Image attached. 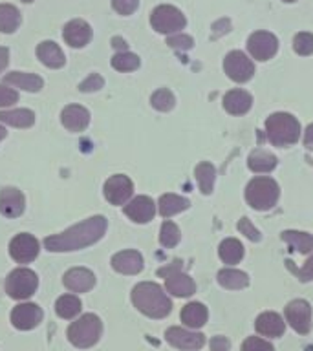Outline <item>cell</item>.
I'll list each match as a JSON object with an SVG mask.
<instances>
[{
	"instance_id": "6da1fadb",
	"label": "cell",
	"mask_w": 313,
	"mask_h": 351,
	"mask_svg": "<svg viewBox=\"0 0 313 351\" xmlns=\"http://www.w3.org/2000/svg\"><path fill=\"white\" fill-rule=\"evenodd\" d=\"M106 232V218L104 216H92L81 223L73 225L60 234L48 236L44 240V247L49 252H68L79 251L88 245H93Z\"/></svg>"
},
{
	"instance_id": "7a4b0ae2",
	"label": "cell",
	"mask_w": 313,
	"mask_h": 351,
	"mask_svg": "<svg viewBox=\"0 0 313 351\" xmlns=\"http://www.w3.org/2000/svg\"><path fill=\"white\" fill-rule=\"evenodd\" d=\"M132 304L137 311L150 318H165L172 309V302L154 282H141L132 289Z\"/></svg>"
},
{
	"instance_id": "3957f363",
	"label": "cell",
	"mask_w": 313,
	"mask_h": 351,
	"mask_svg": "<svg viewBox=\"0 0 313 351\" xmlns=\"http://www.w3.org/2000/svg\"><path fill=\"white\" fill-rule=\"evenodd\" d=\"M266 134L275 147H291L301 137V125L291 114L279 112L266 119Z\"/></svg>"
},
{
	"instance_id": "277c9868",
	"label": "cell",
	"mask_w": 313,
	"mask_h": 351,
	"mask_svg": "<svg viewBox=\"0 0 313 351\" xmlns=\"http://www.w3.org/2000/svg\"><path fill=\"white\" fill-rule=\"evenodd\" d=\"M101 333H103V324H101V318L93 313H86L82 315L81 318H77L76 322L70 324V328L66 331L68 335V340L76 348H81V350H86V348H92L99 342L101 339Z\"/></svg>"
},
{
	"instance_id": "5b68a950",
	"label": "cell",
	"mask_w": 313,
	"mask_h": 351,
	"mask_svg": "<svg viewBox=\"0 0 313 351\" xmlns=\"http://www.w3.org/2000/svg\"><path fill=\"white\" fill-rule=\"evenodd\" d=\"M280 189L279 183L271 178H255L249 181L246 189V199L257 210H269L279 202Z\"/></svg>"
},
{
	"instance_id": "8992f818",
	"label": "cell",
	"mask_w": 313,
	"mask_h": 351,
	"mask_svg": "<svg viewBox=\"0 0 313 351\" xmlns=\"http://www.w3.org/2000/svg\"><path fill=\"white\" fill-rule=\"evenodd\" d=\"M159 276L165 278V289L169 291L170 295L181 296V298H187L196 293V284L194 280L189 276V274L181 273V262L180 260H174V262L167 265V267L159 269Z\"/></svg>"
},
{
	"instance_id": "52a82bcc",
	"label": "cell",
	"mask_w": 313,
	"mask_h": 351,
	"mask_svg": "<svg viewBox=\"0 0 313 351\" xmlns=\"http://www.w3.org/2000/svg\"><path fill=\"white\" fill-rule=\"evenodd\" d=\"M37 287L38 278L32 269L19 267L11 271L5 278V293L15 300H26L32 295H35Z\"/></svg>"
},
{
	"instance_id": "ba28073f",
	"label": "cell",
	"mask_w": 313,
	"mask_h": 351,
	"mask_svg": "<svg viewBox=\"0 0 313 351\" xmlns=\"http://www.w3.org/2000/svg\"><path fill=\"white\" fill-rule=\"evenodd\" d=\"M150 24L159 33H174L183 29L187 24L185 16L178 8L169 4L158 5L150 15Z\"/></svg>"
},
{
	"instance_id": "9c48e42d",
	"label": "cell",
	"mask_w": 313,
	"mask_h": 351,
	"mask_svg": "<svg viewBox=\"0 0 313 351\" xmlns=\"http://www.w3.org/2000/svg\"><path fill=\"white\" fill-rule=\"evenodd\" d=\"M40 243L33 234L21 232L10 243V254L16 263H32L38 256Z\"/></svg>"
},
{
	"instance_id": "30bf717a",
	"label": "cell",
	"mask_w": 313,
	"mask_h": 351,
	"mask_svg": "<svg viewBox=\"0 0 313 351\" xmlns=\"http://www.w3.org/2000/svg\"><path fill=\"white\" fill-rule=\"evenodd\" d=\"M286 320L299 335H308L312 329V306L306 300H293L286 306Z\"/></svg>"
},
{
	"instance_id": "8fae6325",
	"label": "cell",
	"mask_w": 313,
	"mask_h": 351,
	"mask_svg": "<svg viewBox=\"0 0 313 351\" xmlns=\"http://www.w3.org/2000/svg\"><path fill=\"white\" fill-rule=\"evenodd\" d=\"M224 70L235 82H247L255 73V64L242 51H231L224 60Z\"/></svg>"
},
{
	"instance_id": "7c38bea8",
	"label": "cell",
	"mask_w": 313,
	"mask_h": 351,
	"mask_svg": "<svg viewBox=\"0 0 313 351\" xmlns=\"http://www.w3.org/2000/svg\"><path fill=\"white\" fill-rule=\"evenodd\" d=\"M44 313L43 309L37 306V304H19L16 307H13L11 311V324L15 326L16 329L21 331H30V329H35L38 324L43 322Z\"/></svg>"
},
{
	"instance_id": "4fadbf2b",
	"label": "cell",
	"mask_w": 313,
	"mask_h": 351,
	"mask_svg": "<svg viewBox=\"0 0 313 351\" xmlns=\"http://www.w3.org/2000/svg\"><path fill=\"white\" fill-rule=\"evenodd\" d=\"M104 197L108 199V203L112 205H125L128 199H130L132 192H134V183L130 181V178H126L123 174L112 176L110 180H106L104 183Z\"/></svg>"
},
{
	"instance_id": "5bb4252c",
	"label": "cell",
	"mask_w": 313,
	"mask_h": 351,
	"mask_svg": "<svg viewBox=\"0 0 313 351\" xmlns=\"http://www.w3.org/2000/svg\"><path fill=\"white\" fill-rule=\"evenodd\" d=\"M247 49L257 60H269L279 49V40L273 33L257 32L247 40Z\"/></svg>"
},
{
	"instance_id": "9a60e30c",
	"label": "cell",
	"mask_w": 313,
	"mask_h": 351,
	"mask_svg": "<svg viewBox=\"0 0 313 351\" xmlns=\"http://www.w3.org/2000/svg\"><path fill=\"white\" fill-rule=\"evenodd\" d=\"M167 342L170 346H174L178 350L185 351H196L200 350L203 344H205V337L202 333H196V331H189V329L183 328H169L167 329Z\"/></svg>"
},
{
	"instance_id": "2e32d148",
	"label": "cell",
	"mask_w": 313,
	"mask_h": 351,
	"mask_svg": "<svg viewBox=\"0 0 313 351\" xmlns=\"http://www.w3.org/2000/svg\"><path fill=\"white\" fill-rule=\"evenodd\" d=\"M26 208V199L15 186H4L0 191V214L5 218H19Z\"/></svg>"
},
{
	"instance_id": "e0dca14e",
	"label": "cell",
	"mask_w": 313,
	"mask_h": 351,
	"mask_svg": "<svg viewBox=\"0 0 313 351\" xmlns=\"http://www.w3.org/2000/svg\"><path fill=\"white\" fill-rule=\"evenodd\" d=\"M125 214L136 223H148L156 214V203L148 196H137L125 205Z\"/></svg>"
},
{
	"instance_id": "ac0fdd59",
	"label": "cell",
	"mask_w": 313,
	"mask_h": 351,
	"mask_svg": "<svg viewBox=\"0 0 313 351\" xmlns=\"http://www.w3.org/2000/svg\"><path fill=\"white\" fill-rule=\"evenodd\" d=\"M62 37H65L66 44L70 48H82V46H86L92 40V27H90V24L81 21V19H76V21L66 24Z\"/></svg>"
},
{
	"instance_id": "d6986e66",
	"label": "cell",
	"mask_w": 313,
	"mask_h": 351,
	"mask_svg": "<svg viewBox=\"0 0 313 351\" xmlns=\"http://www.w3.org/2000/svg\"><path fill=\"white\" fill-rule=\"evenodd\" d=\"M66 289H70L71 293H86L95 285V276L90 269L84 267H73L65 274Z\"/></svg>"
},
{
	"instance_id": "ffe728a7",
	"label": "cell",
	"mask_w": 313,
	"mask_h": 351,
	"mask_svg": "<svg viewBox=\"0 0 313 351\" xmlns=\"http://www.w3.org/2000/svg\"><path fill=\"white\" fill-rule=\"evenodd\" d=\"M60 121H62L66 130L82 132L90 123V112L79 104H68L60 114Z\"/></svg>"
},
{
	"instance_id": "44dd1931",
	"label": "cell",
	"mask_w": 313,
	"mask_h": 351,
	"mask_svg": "<svg viewBox=\"0 0 313 351\" xmlns=\"http://www.w3.org/2000/svg\"><path fill=\"white\" fill-rule=\"evenodd\" d=\"M112 267L121 274L141 273L143 256L137 251H121L112 256Z\"/></svg>"
},
{
	"instance_id": "7402d4cb",
	"label": "cell",
	"mask_w": 313,
	"mask_h": 351,
	"mask_svg": "<svg viewBox=\"0 0 313 351\" xmlns=\"http://www.w3.org/2000/svg\"><path fill=\"white\" fill-rule=\"evenodd\" d=\"M255 328H257L258 333L264 335V337H269V339H279V337L284 335L286 324L280 315H277V313L273 311H266L257 318Z\"/></svg>"
},
{
	"instance_id": "603a6c76",
	"label": "cell",
	"mask_w": 313,
	"mask_h": 351,
	"mask_svg": "<svg viewBox=\"0 0 313 351\" xmlns=\"http://www.w3.org/2000/svg\"><path fill=\"white\" fill-rule=\"evenodd\" d=\"M37 57L43 64H46L48 68H54V70H59L66 64V57L62 53V49L54 40H44V43L38 44Z\"/></svg>"
},
{
	"instance_id": "cb8c5ba5",
	"label": "cell",
	"mask_w": 313,
	"mask_h": 351,
	"mask_svg": "<svg viewBox=\"0 0 313 351\" xmlns=\"http://www.w3.org/2000/svg\"><path fill=\"white\" fill-rule=\"evenodd\" d=\"M4 84H11V86L26 90V92H38V90H43L44 81L43 77L35 75V73L11 71V73H5L4 75Z\"/></svg>"
},
{
	"instance_id": "d4e9b609",
	"label": "cell",
	"mask_w": 313,
	"mask_h": 351,
	"mask_svg": "<svg viewBox=\"0 0 313 351\" xmlns=\"http://www.w3.org/2000/svg\"><path fill=\"white\" fill-rule=\"evenodd\" d=\"M253 104V97L246 90H231L229 93H225L224 97V108L233 115H244L249 112Z\"/></svg>"
},
{
	"instance_id": "484cf974",
	"label": "cell",
	"mask_w": 313,
	"mask_h": 351,
	"mask_svg": "<svg viewBox=\"0 0 313 351\" xmlns=\"http://www.w3.org/2000/svg\"><path fill=\"white\" fill-rule=\"evenodd\" d=\"M207 307L203 306V304H200V302H191V304H187V306L181 309V322L185 324L187 328H203L205 322H207Z\"/></svg>"
},
{
	"instance_id": "4316f807",
	"label": "cell",
	"mask_w": 313,
	"mask_h": 351,
	"mask_svg": "<svg viewBox=\"0 0 313 351\" xmlns=\"http://www.w3.org/2000/svg\"><path fill=\"white\" fill-rule=\"evenodd\" d=\"M0 123L15 128H27L35 123V114L27 108L8 110V112H0Z\"/></svg>"
},
{
	"instance_id": "83f0119b",
	"label": "cell",
	"mask_w": 313,
	"mask_h": 351,
	"mask_svg": "<svg viewBox=\"0 0 313 351\" xmlns=\"http://www.w3.org/2000/svg\"><path fill=\"white\" fill-rule=\"evenodd\" d=\"M189 205H191V203H189L187 197H181L178 196V194H163V196L159 197L158 208L159 214H161L163 218H170V216H174V214L189 208Z\"/></svg>"
},
{
	"instance_id": "f1b7e54d",
	"label": "cell",
	"mask_w": 313,
	"mask_h": 351,
	"mask_svg": "<svg viewBox=\"0 0 313 351\" xmlns=\"http://www.w3.org/2000/svg\"><path fill=\"white\" fill-rule=\"evenodd\" d=\"M218 284L225 289H244L249 285V276L238 269H222L218 273Z\"/></svg>"
},
{
	"instance_id": "f546056e",
	"label": "cell",
	"mask_w": 313,
	"mask_h": 351,
	"mask_svg": "<svg viewBox=\"0 0 313 351\" xmlns=\"http://www.w3.org/2000/svg\"><path fill=\"white\" fill-rule=\"evenodd\" d=\"M247 165H249V169L253 172L264 174V172H271L277 167V158L273 154L266 152V150H255V152L249 154Z\"/></svg>"
},
{
	"instance_id": "4dcf8cb0",
	"label": "cell",
	"mask_w": 313,
	"mask_h": 351,
	"mask_svg": "<svg viewBox=\"0 0 313 351\" xmlns=\"http://www.w3.org/2000/svg\"><path fill=\"white\" fill-rule=\"evenodd\" d=\"M282 240L295 251L308 254L313 249V236L308 232H299V230H284L282 232Z\"/></svg>"
},
{
	"instance_id": "1f68e13d",
	"label": "cell",
	"mask_w": 313,
	"mask_h": 351,
	"mask_svg": "<svg viewBox=\"0 0 313 351\" xmlns=\"http://www.w3.org/2000/svg\"><path fill=\"white\" fill-rule=\"evenodd\" d=\"M81 309L82 304L76 295H62L59 300L55 302V313H57L60 318H66V320L76 318L77 315L81 313Z\"/></svg>"
},
{
	"instance_id": "d6a6232c",
	"label": "cell",
	"mask_w": 313,
	"mask_h": 351,
	"mask_svg": "<svg viewBox=\"0 0 313 351\" xmlns=\"http://www.w3.org/2000/svg\"><path fill=\"white\" fill-rule=\"evenodd\" d=\"M218 254L222 258V262L233 265V263H238L244 258V245L235 238H227V240L220 243Z\"/></svg>"
},
{
	"instance_id": "836d02e7",
	"label": "cell",
	"mask_w": 313,
	"mask_h": 351,
	"mask_svg": "<svg viewBox=\"0 0 313 351\" xmlns=\"http://www.w3.org/2000/svg\"><path fill=\"white\" fill-rule=\"evenodd\" d=\"M21 26V11L11 4H0V32L13 33Z\"/></svg>"
},
{
	"instance_id": "e575fe53",
	"label": "cell",
	"mask_w": 313,
	"mask_h": 351,
	"mask_svg": "<svg viewBox=\"0 0 313 351\" xmlns=\"http://www.w3.org/2000/svg\"><path fill=\"white\" fill-rule=\"evenodd\" d=\"M194 176H196L200 191H202L203 194H211L214 185V176H216V170H214L213 165L207 163V161H203V163H200L196 167Z\"/></svg>"
},
{
	"instance_id": "d590c367",
	"label": "cell",
	"mask_w": 313,
	"mask_h": 351,
	"mask_svg": "<svg viewBox=\"0 0 313 351\" xmlns=\"http://www.w3.org/2000/svg\"><path fill=\"white\" fill-rule=\"evenodd\" d=\"M112 68L117 71H134L139 68V57L130 51H119L112 57Z\"/></svg>"
},
{
	"instance_id": "8d00e7d4",
	"label": "cell",
	"mask_w": 313,
	"mask_h": 351,
	"mask_svg": "<svg viewBox=\"0 0 313 351\" xmlns=\"http://www.w3.org/2000/svg\"><path fill=\"white\" fill-rule=\"evenodd\" d=\"M181 234L180 229H178V225L172 223V221H163L161 225V230H159V241H161V245L170 249V247L178 245V241H180Z\"/></svg>"
},
{
	"instance_id": "74e56055",
	"label": "cell",
	"mask_w": 313,
	"mask_h": 351,
	"mask_svg": "<svg viewBox=\"0 0 313 351\" xmlns=\"http://www.w3.org/2000/svg\"><path fill=\"white\" fill-rule=\"evenodd\" d=\"M150 103H152L154 108L159 110V112H169V110L174 108L176 99L170 90H167V88H161V90H158V92L152 93Z\"/></svg>"
},
{
	"instance_id": "f35d334b",
	"label": "cell",
	"mask_w": 313,
	"mask_h": 351,
	"mask_svg": "<svg viewBox=\"0 0 313 351\" xmlns=\"http://www.w3.org/2000/svg\"><path fill=\"white\" fill-rule=\"evenodd\" d=\"M293 49L299 55H312L313 53V35L312 33H299L293 38Z\"/></svg>"
},
{
	"instance_id": "ab89813d",
	"label": "cell",
	"mask_w": 313,
	"mask_h": 351,
	"mask_svg": "<svg viewBox=\"0 0 313 351\" xmlns=\"http://www.w3.org/2000/svg\"><path fill=\"white\" fill-rule=\"evenodd\" d=\"M286 263H288V269H290V271H293L297 278L301 280V282H310V280H313V256L308 258V262L304 263V267L302 269H297L291 260H288Z\"/></svg>"
},
{
	"instance_id": "60d3db41",
	"label": "cell",
	"mask_w": 313,
	"mask_h": 351,
	"mask_svg": "<svg viewBox=\"0 0 313 351\" xmlns=\"http://www.w3.org/2000/svg\"><path fill=\"white\" fill-rule=\"evenodd\" d=\"M242 351H275V348L269 344L268 340L258 339V337H249L244 340Z\"/></svg>"
},
{
	"instance_id": "b9f144b4",
	"label": "cell",
	"mask_w": 313,
	"mask_h": 351,
	"mask_svg": "<svg viewBox=\"0 0 313 351\" xmlns=\"http://www.w3.org/2000/svg\"><path fill=\"white\" fill-rule=\"evenodd\" d=\"M104 84V79L99 73H92V75L88 77V79H84V81L79 84V90L84 93L88 92H97V90H101Z\"/></svg>"
},
{
	"instance_id": "7bdbcfd3",
	"label": "cell",
	"mask_w": 313,
	"mask_h": 351,
	"mask_svg": "<svg viewBox=\"0 0 313 351\" xmlns=\"http://www.w3.org/2000/svg\"><path fill=\"white\" fill-rule=\"evenodd\" d=\"M139 0H112V8H114L119 15H132L137 10Z\"/></svg>"
},
{
	"instance_id": "ee69618b",
	"label": "cell",
	"mask_w": 313,
	"mask_h": 351,
	"mask_svg": "<svg viewBox=\"0 0 313 351\" xmlns=\"http://www.w3.org/2000/svg\"><path fill=\"white\" fill-rule=\"evenodd\" d=\"M167 44H169L170 48L187 51V49L192 48L194 40H192V37H189V35H174V37L167 38Z\"/></svg>"
},
{
	"instance_id": "f6af8a7d",
	"label": "cell",
	"mask_w": 313,
	"mask_h": 351,
	"mask_svg": "<svg viewBox=\"0 0 313 351\" xmlns=\"http://www.w3.org/2000/svg\"><path fill=\"white\" fill-rule=\"evenodd\" d=\"M19 101V93L10 88L8 84H0V108L2 106H11Z\"/></svg>"
},
{
	"instance_id": "bcb514c9",
	"label": "cell",
	"mask_w": 313,
	"mask_h": 351,
	"mask_svg": "<svg viewBox=\"0 0 313 351\" xmlns=\"http://www.w3.org/2000/svg\"><path fill=\"white\" fill-rule=\"evenodd\" d=\"M238 230H240L242 234H246L251 241H260V238H262V236H260V232H258V230L253 227L251 221H249L247 218H242L240 221H238Z\"/></svg>"
},
{
	"instance_id": "7dc6e473",
	"label": "cell",
	"mask_w": 313,
	"mask_h": 351,
	"mask_svg": "<svg viewBox=\"0 0 313 351\" xmlns=\"http://www.w3.org/2000/svg\"><path fill=\"white\" fill-rule=\"evenodd\" d=\"M211 351H229V340L225 337H214L211 339Z\"/></svg>"
},
{
	"instance_id": "c3c4849f",
	"label": "cell",
	"mask_w": 313,
	"mask_h": 351,
	"mask_svg": "<svg viewBox=\"0 0 313 351\" xmlns=\"http://www.w3.org/2000/svg\"><path fill=\"white\" fill-rule=\"evenodd\" d=\"M8 62H10V49L4 48V46H0V73L5 70Z\"/></svg>"
},
{
	"instance_id": "681fc988",
	"label": "cell",
	"mask_w": 313,
	"mask_h": 351,
	"mask_svg": "<svg viewBox=\"0 0 313 351\" xmlns=\"http://www.w3.org/2000/svg\"><path fill=\"white\" fill-rule=\"evenodd\" d=\"M304 145H306L308 148H312V150H313V125L308 126L306 134H304Z\"/></svg>"
},
{
	"instance_id": "f907efd6",
	"label": "cell",
	"mask_w": 313,
	"mask_h": 351,
	"mask_svg": "<svg viewBox=\"0 0 313 351\" xmlns=\"http://www.w3.org/2000/svg\"><path fill=\"white\" fill-rule=\"evenodd\" d=\"M112 46H114V48H119V49H125L126 48L125 40H123V38H119V37L112 38Z\"/></svg>"
},
{
	"instance_id": "816d5d0a",
	"label": "cell",
	"mask_w": 313,
	"mask_h": 351,
	"mask_svg": "<svg viewBox=\"0 0 313 351\" xmlns=\"http://www.w3.org/2000/svg\"><path fill=\"white\" fill-rule=\"evenodd\" d=\"M5 136H8V132H5L4 126H0V141H2V139H4Z\"/></svg>"
},
{
	"instance_id": "f5cc1de1",
	"label": "cell",
	"mask_w": 313,
	"mask_h": 351,
	"mask_svg": "<svg viewBox=\"0 0 313 351\" xmlns=\"http://www.w3.org/2000/svg\"><path fill=\"white\" fill-rule=\"evenodd\" d=\"M22 2H24V4H32L33 0H22Z\"/></svg>"
},
{
	"instance_id": "db71d44e",
	"label": "cell",
	"mask_w": 313,
	"mask_h": 351,
	"mask_svg": "<svg viewBox=\"0 0 313 351\" xmlns=\"http://www.w3.org/2000/svg\"><path fill=\"white\" fill-rule=\"evenodd\" d=\"M284 2H295V0H284Z\"/></svg>"
}]
</instances>
